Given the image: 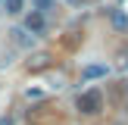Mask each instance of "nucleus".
I'll use <instances>...</instances> for the list:
<instances>
[{
    "label": "nucleus",
    "mask_w": 128,
    "mask_h": 125,
    "mask_svg": "<svg viewBox=\"0 0 128 125\" xmlns=\"http://www.w3.org/2000/svg\"><path fill=\"white\" fill-rule=\"evenodd\" d=\"M75 110H78L81 116H100V112H103V94H100V88L81 91L78 97H75Z\"/></svg>",
    "instance_id": "obj_1"
},
{
    "label": "nucleus",
    "mask_w": 128,
    "mask_h": 125,
    "mask_svg": "<svg viewBox=\"0 0 128 125\" xmlns=\"http://www.w3.org/2000/svg\"><path fill=\"white\" fill-rule=\"evenodd\" d=\"M50 66H53V56L50 53H34L31 60H25V69L28 72H47Z\"/></svg>",
    "instance_id": "obj_2"
},
{
    "label": "nucleus",
    "mask_w": 128,
    "mask_h": 125,
    "mask_svg": "<svg viewBox=\"0 0 128 125\" xmlns=\"http://www.w3.org/2000/svg\"><path fill=\"white\" fill-rule=\"evenodd\" d=\"M25 28H28L31 34H44V28H47V19H44V12H41V10L28 12V16H25Z\"/></svg>",
    "instance_id": "obj_3"
},
{
    "label": "nucleus",
    "mask_w": 128,
    "mask_h": 125,
    "mask_svg": "<svg viewBox=\"0 0 128 125\" xmlns=\"http://www.w3.org/2000/svg\"><path fill=\"white\" fill-rule=\"evenodd\" d=\"M110 75V66L97 62V66H84L81 69V81H94V78H106Z\"/></svg>",
    "instance_id": "obj_4"
},
{
    "label": "nucleus",
    "mask_w": 128,
    "mask_h": 125,
    "mask_svg": "<svg viewBox=\"0 0 128 125\" xmlns=\"http://www.w3.org/2000/svg\"><path fill=\"white\" fill-rule=\"evenodd\" d=\"M10 34H12V41L22 44V47H28V44H31V31H28V28H12Z\"/></svg>",
    "instance_id": "obj_5"
},
{
    "label": "nucleus",
    "mask_w": 128,
    "mask_h": 125,
    "mask_svg": "<svg viewBox=\"0 0 128 125\" xmlns=\"http://www.w3.org/2000/svg\"><path fill=\"white\" fill-rule=\"evenodd\" d=\"M22 6H25V0H3V10L10 12V16H19Z\"/></svg>",
    "instance_id": "obj_6"
},
{
    "label": "nucleus",
    "mask_w": 128,
    "mask_h": 125,
    "mask_svg": "<svg viewBox=\"0 0 128 125\" xmlns=\"http://www.w3.org/2000/svg\"><path fill=\"white\" fill-rule=\"evenodd\" d=\"M110 19H112V25H116V28H122V31H128V16H125V12H119V10H116V12H112Z\"/></svg>",
    "instance_id": "obj_7"
},
{
    "label": "nucleus",
    "mask_w": 128,
    "mask_h": 125,
    "mask_svg": "<svg viewBox=\"0 0 128 125\" xmlns=\"http://www.w3.org/2000/svg\"><path fill=\"white\" fill-rule=\"evenodd\" d=\"M116 103H122V106H128V81H122V84L116 88Z\"/></svg>",
    "instance_id": "obj_8"
},
{
    "label": "nucleus",
    "mask_w": 128,
    "mask_h": 125,
    "mask_svg": "<svg viewBox=\"0 0 128 125\" xmlns=\"http://www.w3.org/2000/svg\"><path fill=\"white\" fill-rule=\"evenodd\" d=\"M116 60H119V69H128V44H122V47H119Z\"/></svg>",
    "instance_id": "obj_9"
},
{
    "label": "nucleus",
    "mask_w": 128,
    "mask_h": 125,
    "mask_svg": "<svg viewBox=\"0 0 128 125\" xmlns=\"http://www.w3.org/2000/svg\"><path fill=\"white\" fill-rule=\"evenodd\" d=\"M50 6H53V0H34V10H41V12L50 10Z\"/></svg>",
    "instance_id": "obj_10"
},
{
    "label": "nucleus",
    "mask_w": 128,
    "mask_h": 125,
    "mask_svg": "<svg viewBox=\"0 0 128 125\" xmlns=\"http://www.w3.org/2000/svg\"><path fill=\"white\" fill-rule=\"evenodd\" d=\"M0 125H12V119H10V116H6V119H0Z\"/></svg>",
    "instance_id": "obj_11"
},
{
    "label": "nucleus",
    "mask_w": 128,
    "mask_h": 125,
    "mask_svg": "<svg viewBox=\"0 0 128 125\" xmlns=\"http://www.w3.org/2000/svg\"><path fill=\"white\" fill-rule=\"evenodd\" d=\"M69 3H72V6H81V3H84V0H69Z\"/></svg>",
    "instance_id": "obj_12"
}]
</instances>
